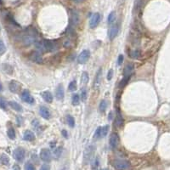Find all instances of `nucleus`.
Masks as SVG:
<instances>
[{"label": "nucleus", "mask_w": 170, "mask_h": 170, "mask_svg": "<svg viewBox=\"0 0 170 170\" xmlns=\"http://www.w3.org/2000/svg\"><path fill=\"white\" fill-rule=\"evenodd\" d=\"M25 170H36L34 165L31 163H26L25 165Z\"/></svg>", "instance_id": "nucleus-41"}, {"label": "nucleus", "mask_w": 170, "mask_h": 170, "mask_svg": "<svg viewBox=\"0 0 170 170\" xmlns=\"http://www.w3.org/2000/svg\"><path fill=\"white\" fill-rule=\"evenodd\" d=\"M102 170H108V169H102Z\"/></svg>", "instance_id": "nucleus-51"}, {"label": "nucleus", "mask_w": 170, "mask_h": 170, "mask_svg": "<svg viewBox=\"0 0 170 170\" xmlns=\"http://www.w3.org/2000/svg\"><path fill=\"white\" fill-rule=\"evenodd\" d=\"M61 153H62V148L61 147H57L54 149V157L55 159H58L60 156H61Z\"/></svg>", "instance_id": "nucleus-30"}, {"label": "nucleus", "mask_w": 170, "mask_h": 170, "mask_svg": "<svg viewBox=\"0 0 170 170\" xmlns=\"http://www.w3.org/2000/svg\"><path fill=\"white\" fill-rule=\"evenodd\" d=\"M118 32H119V25L118 24L112 25V26L110 28V30H109V33H108V36H109L110 40H113V39H114V38L118 35Z\"/></svg>", "instance_id": "nucleus-9"}, {"label": "nucleus", "mask_w": 170, "mask_h": 170, "mask_svg": "<svg viewBox=\"0 0 170 170\" xmlns=\"http://www.w3.org/2000/svg\"><path fill=\"white\" fill-rule=\"evenodd\" d=\"M38 40V34L37 32L33 28H30L25 32L22 37V44L25 46H30L32 44H35Z\"/></svg>", "instance_id": "nucleus-1"}, {"label": "nucleus", "mask_w": 170, "mask_h": 170, "mask_svg": "<svg viewBox=\"0 0 170 170\" xmlns=\"http://www.w3.org/2000/svg\"><path fill=\"white\" fill-rule=\"evenodd\" d=\"M0 107L3 110H6L7 109V103H6V100L3 99V97H0Z\"/></svg>", "instance_id": "nucleus-39"}, {"label": "nucleus", "mask_w": 170, "mask_h": 170, "mask_svg": "<svg viewBox=\"0 0 170 170\" xmlns=\"http://www.w3.org/2000/svg\"><path fill=\"white\" fill-rule=\"evenodd\" d=\"M40 170H50V166H49V164H44V165H42L41 166V168H40Z\"/></svg>", "instance_id": "nucleus-43"}, {"label": "nucleus", "mask_w": 170, "mask_h": 170, "mask_svg": "<svg viewBox=\"0 0 170 170\" xmlns=\"http://www.w3.org/2000/svg\"><path fill=\"white\" fill-rule=\"evenodd\" d=\"M94 151H95V146H88L84 151V155H83V161L85 163H88L94 153Z\"/></svg>", "instance_id": "nucleus-7"}, {"label": "nucleus", "mask_w": 170, "mask_h": 170, "mask_svg": "<svg viewBox=\"0 0 170 170\" xmlns=\"http://www.w3.org/2000/svg\"><path fill=\"white\" fill-rule=\"evenodd\" d=\"M80 102V97L77 94H75L72 98V103L74 105H77Z\"/></svg>", "instance_id": "nucleus-36"}, {"label": "nucleus", "mask_w": 170, "mask_h": 170, "mask_svg": "<svg viewBox=\"0 0 170 170\" xmlns=\"http://www.w3.org/2000/svg\"><path fill=\"white\" fill-rule=\"evenodd\" d=\"M8 136L10 140H15V131L13 128H9L8 129Z\"/></svg>", "instance_id": "nucleus-34"}, {"label": "nucleus", "mask_w": 170, "mask_h": 170, "mask_svg": "<svg viewBox=\"0 0 170 170\" xmlns=\"http://www.w3.org/2000/svg\"><path fill=\"white\" fill-rule=\"evenodd\" d=\"M129 56L130 58L132 59H139L140 56V50H131L130 53H129Z\"/></svg>", "instance_id": "nucleus-26"}, {"label": "nucleus", "mask_w": 170, "mask_h": 170, "mask_svg": "<svg viewBox=\"0 0 170 170\" xmlns=\"http://www.w3.org/2000/svg\"><path fill=\"white\" fill-rule=\"evenodd\" d=\"M74 1H75L76 3H83L84 0H74Z\"/></svg>", "instance_id": "nucleus-48"}, {"label": "nucleus", "mask_w": 170, "mask_h": 170, "mask_svg": "<svg viewBox=\"0 0 170 170\" xmlns=\"http://www.w3.org/2000/svg\"><path fill=\"white\" fill-rule=\"evenodd\" d=\"M2 89H3V86H2V83H0V91H2Z\"/></svg>", "instance_id": "nucleus-49"}, {"label": "nucleus", "mask_w": 170, "mask_h": 170, "mask_svg": "<svg viewBox=\"0 0 170 170\" xmlns=\"http://www.w3.org/2000/svg\"><path fill=\"white\" fill-rule=\"evenodd\" d=\"M112 166L117 170H127L130 168V163L127 160L118 159L112 162Z\"/></svg>", "instance_id": "nucleus-2"}, {"label": "nucleus", "mask_w": 170, "mask_h": 170, "mask_svg": "<svg viewBox=\"0 0 170 170\" xmlns=\"http://www.w3.org/2000/svg\"><path fill=\"white\" fill-rule=\"evenodd\" d=\"M6 51V46L4 44V43L0 39V55L3 54Z\"/></svg>", "instance_id": "nucleus-38"}, {"label": "nucleus", "mask_w": 170, "mask_h": 170, "mask_svg": "<svg viewBox=\"0 0 170 170\" xmlns=\"http://www.w3.org/2000/svg\"><path fill=\"white\" fill-rule=\"evenodd\" d=\"M22 100L24 102L27 103V104L32 105V104L34 103V98L31 95V94H30V92L28 90H24L22 92Z\"/></svg>", "instance_id": "nucleus-13"}, {"label": "nucleus", "mask_w": 170, "mask_h": 170, "mask_svg": "<svg viewBox=\"0 0 170 170\" xmlns=\"http://www.w3.org/2000/svg\"><path fill=\"white\" fill-rule=\"evenodd\" d=\"M23 139L26 141H32L35 140V134L33 132H32L30 130H26V131H25Z\"/></svg>", "instance_id": "nucleus-19"}, {"label": "nucleus", "mask_w": 170, "mask_h": 170, "mask_svg": "<svg viewBox=\"0 0 170 170\" xmlns=\"http://www.w3.org/2000/svg\"><path fill=\"white\" fill-rule=\"evenodd\" d=\"M89 73L87 72H83L82 74V83L83 85L87 84L89 83Z\"/></svg>", "instance_id": "nucleus-28"}, {"label": "nucleus", "mask_w": 170, "mask_h": 170, "mask_svg": "<svg viewBox=\"0 0 170 170\" xmlns=\"http://www.w3.org/2000/svg\"><path fill=\"white\" fill-rule=\"evenodd\" d=\"M129 79H130V77H124L119 83V87L124 88L128 84V83L129 82Z\"/></svg>", "instance_id": "nucleus-31"}, {"label": "nucleus", "mask_w": 170, "mask_h": 170, "mask_svg": "<svg viewBox=\"0 0 170 170\" xmlns=\"http://www.w3.org/2000/svg\"><path fill=\"white\" fill-rule=\"evenodd\" d=\"M68 89L70 91H75L77 89V82L74 80L72 81L70 83H69V86H68Z\"/></svg>", "instance_id": "nucleus-37"}, {"label": "nucleus", "mask_w": 170, "mask_h": 170, "mask_svg": "<svg viewBox=\"0 0 170 170\" xmlns=\"http://www.w3.org/2000/svg\"><path fill=\"white\" fill-rule=\"evenodd\" d=\"M43 44H44V50L46 52H51V51H54V49H56V44L54 41L45 39V40L43 41Z\"/></svg>", "instance_id": "nucleus-10"}, {"label": "nucleus", "mask_w": 170, "mask_h": 170, "mask_svg": "<svg viewBox=\"0 0 170 170\" xmlns=\"http://www.w3.org/2000/svg\"><path fill=\"white\" fill-rule=\"evenodd\" d=\"M0 163L3 164V165H9V157H8V155L3 153L1 156H0Z\"/></svg>", "instance_id": "nucleus-23"}, {"label": "nucleus", "mask_w": 170, "mask_h": 170, "mask_svg": "<svg viewBox=\"0 0 170 170\" xmlns=\"http://www.w3.org/2000/svg\"><path fill=\"white\" fill-rule=\"evenodd\" d=\"M122 62H123V55H122V54H120V55L118 56V66H121L122 64Z\"/></svg>", "instance_id": "nucleus-44"}, {"label": "nucleus", "mask_w": 170, "mask_h": 170, "mask_svg": "<svg viewBox=\"0 0 170 170\" xmlns=\"http://www.w3.org/2000/svg\"><path fill=\"white\" fill-rule=\"evenodd\" d=\"M101 72H102V69H101V68H99V69L98 70L96 76H95V82H94V88H95V89H97L99 87V85H100Z\"/></svg>", "instance_id": "nucleus-20"}, {"label": "nucleus", "mask_w": 170, "mask_h": 170, "mask_svg": "<svg viewBox=\"0 0 170 170\" xmlns=\"http://www.w3.org/2000/svg\"><path fill=\"white\" fill-rule=\"evenodd\" d=\"M30 60L36 64H42L44 62V57L41 52L36 50L30 54Z\"/></svg>", "instance_id": "nucleus-3"}, {"label": "nucleus", "mask_w": 170, "mask_h": 170, "mask_svg": "<svg viewBox=\"0 0 170 170\" xmlns=\"http://www.w3.org/2000/svg\"><path fill=\"white\" fill-rule=\"evenodd\" d=\"M110 146L112 148L115 149L117 148L118 146L119 145V136L117 133H113L112 134L111 137H110V140H109Z\"/></svg>", "instance_id": "nucleus-11"}, {"label": "nucleus", "mask_w": 170, "mask_h": 170, "mask_svg": "<svg viewBox=\"0 0 170 170\" xmlns=\"http://www.w3.org/2000/svg\"><path fill=\"white\" fill-rule=\"evenodd\" d=\"M112 116H113V114H112V112H111L109 113V120H112Z\"/></svg>", "instance_id": "nucleus-47"}, {"label": "nucleus", "mask_w": 170, "mask_h": 170, "mask_svg": "<svg viewBox=\"0 0 170 170\" xmlns=\"http://www.w3.org/2000/svg\"><path fill=\"white\" fill-rule=\"evenodd\" d=\"M25 155H26V151H25L24 148L22 147H18L16 148L14 152H13V157L14 158L18 161V162H22L25 158Z\"/></svg>", "instance_id": "nucleus-4"}, {"label": "nucleus", "mask_w": 170, "mask_h": 170, "mask_svg": "<svg viewBox=\"0 0 170 170\" xmlns=\"http://www.w3.org/2000/svg\"><path fill=\"white\" fill-rule=\"evenodd\" d=\"M39 112H40V115L42 118H44V119H49L51 118V114H50V112L48 108H46L45 106H41L40 109H39Z\"/></svg>", "instance_id": "nucleus-17"}, {"label": "nucleus", "mask_w": 170, "mask_h": 170, "mask_svg": "<svg viewBox=\"0 0 170 170\" xmlns=\"http://www.w3.org/2000/svg\"><path fill=\"white\" fill-rule=\"evenodd\" d=\"M9 105H10V107L12 108V109H14L15 111H16V112H22V105L19 104V103H17V102H15V101H9Z\"/></svg>", "instance_id": "nucleus-22"}, {"label": "nucleus", "mask_w": 170, "mask_h": 170, "mask_svg": "<svg viewBox=\"0 0 170 170\" xmlns=\"http://www.w3.org/2000/svg\"><path fill=\"white\" fill-rule=\"evenodd\" d=\"M80 97L83 102H85L87 100V98H88V94H87V90L86 89H82L81 90V94H80Z\"/></svg>", "instance_id": "nucleus-32"}, {"label": "nucleus", "mask_w": 170, "mask_h": 170, "mask_svg": "<svg viewBox=\"0 0 170 170\" xmlns=\"http://www.w3.org/2000/svg\"><path fill=\"white\" fill-rule=\"evenodd\" d=\"M0 3H2V2H1V0H0Z\"/></svg>", "instance_id": "nucleus-52"}, {"label": "nucleus", "mask_w": 170, "mask_h": 170, "mask_svg": "<svg viewBox=\"0 0 170 170\" xmlns=\"http://www.w3.org/2000/svg\"><path fill=\"white\" fill-rule=\"evenodd\" d=\"M112 77H113V70H112V69H110V70L108 71V73H107L106 78H107L108 81H111L112 78Z\"/></svg>", "instance_id": "nucleus-42"}, {"label": "nucleus", "mask_w": 170, "mask_h": 170, "mask_svg": "<svg viewBox=\"0 0 170 170\" xmlns=\"http://www.w3.org/2000/svg\"><path fill=\"white\" fill-rule=\"evenodd\" d=\"M3 71L7 74H13V67L8 64H3Z\"/></svg>", "instance_id": "nucleus-29"}, {"label": "nucleus", "mask_w": 170, "mask_h": 170, "mask_svg": "<svg viewBox=\"0 0 170 170\" xmlns=\"http://www.w3.org/2000/svg\"><path fill=\"white\" fill-rule=\"evenodd\" d=\"M9 90H10L12 93L16 94V93L19 92V90H20V89H21V85H20V83H19L18 82H16V81H15V80H12V81L9 83Z\"/></svg>", "instance_id": "nucleus-15"}, {"label": "nucleus", "mask_w": 170, "mask_h": 170, "mask_svg": "<svg viewBox=\"0 0 170 170\" xmlns=\"http://www.w3.org/2000/svg\"><path fill=\"white\" fill-rule=\"evenodd\" d=\"M142 6V0H136L134 6V13H137Z\"/></svg>", "instance_id": "nucleus-27"}, {"label": "nucleus", "mask_w": 170, "mask_h": 170, "mask_svg": "<svg viewBox=\"0 0 170 170\" xmlns=\"http://www.w3.org/2000/svg\"><path fill=\"white\" fill-rule=\"evenodd\" d=\"M123 124V118L122 117L121 112H119V110L117 111V116L115 118V126L117 128H121Z\"/></svg>", "instance_id": "nucleus-18"}, {"label": "nucleus", "mask_w": 170, "mask_h": 170, "mask_svg": "<svg viewBox=\"0 0 170 170\" xmlns=\"http://www.w3.org/2000/svg\"><path fill=\"white\" fill-rule=\"evenodd\" d=\"M62 170H67V168H66V167H65V168H63V169H62Z\"/></svg>", "instance_id": "nucleus-50"}, {"label": "nucleus", "mask_w": 170, "mask_h": 170, "mask_svg": "<svg viewBox=\"0 0 170 170\" xmlns=\"http://www.w3.org/2000/svg\"><path fill=\"white\" fill-rule=\"evenodd\" d=\"M12 170H21V169H20V167H19L18 165H14L13 169Z\"/></svg>", "instance_id": "nucleus-46"}, {"label": "nucleus", "mask_w": 170, "mask_h": 170, "mask_svg": "<svg viewBox=\"0 0 170 170\" xmlns=\"http://www.w3.org/2000/svg\"><path fill=\"white\" fill-rule=\"evenodd\" d=\"M61 134H62V135H63V137H65V138H68V134H67V130H65V129H63V130L61 131Z\"/></svg>", "instance_id": "nucleus-45"}, {"label": "nucleus", "mask_w": 170, "mask_h": 170, "mask_svg": "<svg viewBox=\"0 0 170 170\" xmlns=\"http://www.w3.org/2000/svg\"><path fill=\"white\" fill-rule=\"evenodd\" d=\"M40 158L45 162V163H49L51 161V158H52V156H51V152L49 149H42L41 151H40Z\"/></svg>", "instance_id": "nucleus-6"}, {"label": "nucleus", "mask_w": 170, "mask_h": 170, "mask_svg": "<svg viewBox=\"0 0 170 170\" xmlns=\"http://www.w3.org/2000/svg\"><path fill=\"white\" fill-rule=\"evenodd\" d=\"M67 121L68 125H69L71 128H73V127L75 126V120H74V118L72 117L71 115H67Z\"/></svg>", "instance_id": "nucleus-35"}, {"label": "nucleus", "mask_w": 170, "mask_h": 170, "mask_svg": "<svg viewBox=\"0 0 170 170\" xmlns=\"http://www.w3.org/2000/svg\"><path fill=\"white\" fill-rule=\"evenodd\" d=\"M42 97L47 102V103H51L53 101V95L51 92L49 91H44L42 93Z\"/></svg>", "instance_id": "nucleus-21"}, {"label": "nucleus", "mask_w": 170, "mask_h": 170, "mask_svg": "<svg viewBox=\"0 0 170 170\" xmlns=\"http://www.w3.org/2000/svg\"><path fill=\"white\" fill-rule=\"evenodd\" d=\"M100 22V15L99 13H95L91 15L89 19V26L90 28H95Z\"/></svg>", "instance_id": "nucleus-8"}, {"label": "nucleus", "mask_w": 170, "mask_h": 170, "mask_svg": "<svg viewBox=\"0 0 170 170\" xmlns=\"http://www.w3.org/2000/svg\"><path fill=\"white\" fill-rule=\"evenodd\" d=\"M106 107H107V103L105 99L101 100L99 105V111L101 112V113H104L106 110Z\"/></svg>", "instance_id": "nucleus-25"}, {"label": "nucleus", "mask_w": 170, "mask_h": 170, "mask_svg": "<svg viewBox=\"0 0 170 170\" xmlns=\"http://www.w3.org/2000/svg\"><path fill=\"white\" fill-rule=\"evenodd\" d=\"M115 20H116V12L112 11L107 17V23L109 25H112V23H114Z\"/></svg>", "instance_id": "nucleus-24"}, {"label": "nucleus", "mask_w": 170, "mask_h": 170, "mask_svg": "<svg viewBox=\"0 0 170 170\" xmlns=\"http://www.w3.org/2000/svg\"><path fill=\"white\" fill-rule=\"evenodd\" d=\"M134 71V65L133 63H128L125 66L123 69V76L124 77H130L133 75Z\"/></svg>", "instance_id": "nucleus-14"}, {"label": "nucleus", "mask_w": 170, "mask_h": 170, "mask_svg": "<svg viewBox=\"0 0 170 170\" xmlns=\"http://www.w3.org/2000/svg\"><path fill=\"white\" fill-rule=\"evenodd\" d=\"M89 57H90V51L89 49H84L78 55L77 62L79 64H85L89 60Z\"/></svg>", "instance_id": "nucleus-5"}, {"label": "nucleus", "mask_w": 170, "mask_h": 170, "mask_svg": "<svg viewBox=\"0 0 170 170\" xmlns=\"http://www.w3.org/2000/svg\"><path fill=\"white\" fill-rule=\"evenodd\" d=\"M100 137H101V127H99L96 129L95 134H94V139L97 140V139L100 138Z\"/></svg>", "instance_id": "nucleus-40"}, {"label": "nucleus", "mask_w": 170, "mask_h": 170, "mask_svg": "<svg viewBox=\"0 0 170 170\" xmlns=\"http://www.w3.org/2000/svg\"><path fill=\"white\" fill-rule=\"evenodd\" d=\"M109 132V126L105 125L104 127H101V138H104L107 135Z\"/></svg>", "instance_id": "nucleus-33"}, {"label": "nucleus", "mask_w": 170, "mask_h": 170, "mask_svg": "<svg viewBox=\"0 0 170 170\" xmlns=\"http://www.w3.org/2000/svg\"><path fill=\"white\" fill-rule=\"evenodd\" d=\"M80 21V17L77 11H72L71 12V16H70V22H71V26L73 27H76Z\"/></svg>", "instance_id": "nucleus-12"}, {"label": "nucleus", "mask_w": 170, "mask_h": 170, "mask_svg": "<svg viewBox=\"0 0 170 170\" xmlns=\"http://www.w3.org/2000/svg\"><path fill=\"white\" fill-rule=\"evenodd\" d=\"M55 95H56L57 99H59V100L63 99L64 95H65V91H64V88H63V85L62 84H60L57 87V89L55 90Z\"/></svg>", "instance_id": "nucleus-16"}]
</instances>
